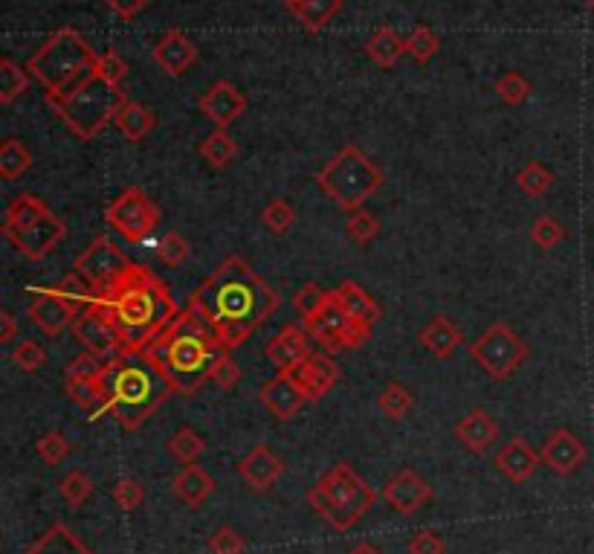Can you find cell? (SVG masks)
Wrapping results in <instances>:
<instances>
[{
    "instance_id": "680465c9",
    "label": "cell",
    "mask_w": 594,
    "mask_h": 554,
    "mask_svg": "<svg viewBox=\"0 0 594 554\" xmlns=\"http://www.w3.org/2000/svg\"><path fill=\"white\" fill-rule=\"evenodd\" d=\"M409 554H444V540H441V534H435V531H415L412 534V540H409Z\"/></svg>"
},
{
    "instance_id": "ab89813d",
    "label": "cell",
    "mask_w": 594,
    "mask_h": 554,
    "mask_svg": "<svg viewBox=\"0 0 594 554\" xmlns=\"http://www.w3.org/2000/svg\"><path fill=\"white\" fill-rule=\"evenodd\" d=\"M516 186H519V192L528 195V198H542V195L551 192L554 175H551L542 163L531 160V163H525V166L516 172Z\"/></svg>"
},
{
    "instance_id": "6da1fadb",
    "label": "cell",
    "mask_w": 594,
    "mask_h": 554,
    "mask_svg": "<svg viewBox=\"0 0 594 554\" xmlns=\"http://www.w3.org/2000/svg\"><path fill=\"white\" fill-rule=\"evenodd\" d=\"M279 302L282 296L264 282V276H258L241 256H227L195 288L186 308L212 328L221 349L232 351L244 346L255 328L279 311Z\"/></svg>"
},
{
    "instance_id": "836d02e7",
    "label": "cell",
    "mask_w": 594,
    "mask_h": 554,
    "mask_svg": "<svg viewBox=\"0 0 594 554\" xmlns=\"http://www.w3.org/2000/svg\"><path fill=\"white\" fill-rule=\"evenodd\" d=\"M366 53L377 67L389 70V67H395L400 56H406V38H400L392 27H380L368 38Z\"/></svg>"
},
{
    "instance_id": "5b68a950",
    "label": "cell",
    "mask_w": 594,
    "mask_h": 554,
    "mask_svg": "<svg viewBox=\"0 0 594 554\" xmlns=\"http://www.w3.org/2000/svg\"><path fill=\"white\" fill-rule=\"evenodd\" d=\"M96 61L99 53L82 38V32L64 27L32 53L27 70L47 90L44 99H61L85 85L96 73Z\"/></svg>"
},
{
    "instance_id": "83f0119b",
    "label": "cell",
    "mask_w": 594,
    "mask_h": 554,
    "mask_svg": "<svg viewBox=\"0 0 594 554\" xmlns=\"http://www.w3.org/2000/svg\"><path fill=\"white\" fill-rule=\"evenodd\" d=\"M334 296H337V302H340L342 308L348 311V317H354V320L366 322V325H377L380 317H383V311H380V305H377V299H371L357 282H351V279H345L340 282L337 288H334Z\"/></svg>"
},
{
    "instance_id": "2e32d148",
    "label": "cell",
    "mask_w": 594,
    "mask_h": 554,
    "mask_svg": "<svg viewBox=\"0 0 594 554\" xmlns=\"http://www.w3.org/2000/svg\"><path fill=\"white\" fill-rule=\"evenodd\" d=\"M539 459L554 476H571V473H577L580 467L586 465V444L574 436L571 430L560 427V430H554L551 436L542 441Z\"/></svg>"
},
{
    "instance_id": "74e56055",
    "label": "cell",
    "mask_w": 594,
    "mask_h": 554,
    "mask_svg": "<svg viewBox=\"0 0 594 554\" xmlns=\"http://www.w3.org/2000/svg\"><path fill=\"white\" fill-rule=\"evenodd\" d=\"M29 70H24L18 61H12L9 56L0 59V105H12L21 93H27L29 88Z\"/></svg>"
},
{
    "instance_id": "816d5d0a",
    "label": "cell",
    "mask_w": 594,
    "mask_h": 554,
    "mask_svg": "<svg viewBox=\"0 0 594 554\" xmlns=\"http://www.w3.org/2000/svg\"><path fill=\"white\" fill-rule=\"evenodd\" d=\"M108 372V363L90 351H82L67 369H64V378H79V380H102Z\"/></svg>"
},
{
    "instance_id": "44dd1931",
    "label": "cell",
    "mask_w": 594,
    "mask_h": 554,
    "mask_svg": "<svg viewBox=\"0 0 594 554\" xmlns=\"http://www.w3.org/2000/svg\"><path fill=\"white\" fill-rule=\"evenodd\" d=\"M264 354L279 372H290V369H296L299 363H305L313 354L311 334L305 328H299V325H287L267 343Z\"/></svg>"
},
{
    "instance_id": "c3c4849f",
    "label": "cell",
    "mask_w": 594,
    "mask_h": 554,
    "mask_svg": "<svg viewBox=\"0 0 594 554\" xmlns=\"http://www.w3.org/2000/svg\"><path fill=\"white\" fill-rule=\"evenodd\" d=\"M493 90L499 93V99H502L505 105H510V108L522 105V102L531 96V85H528V79H525V76H519V73H513V70H508L505 76H499V79H496V85H493Z\"/></svg>"
},
{
    "instance_id": "ffe728a7",
    "label": "cell",
    "mask_w": 594,
    "mask_h": 554,
    "mask_svg": "<svg viewBox=\"0 0 594 554\" xmlns=\"http://www.w3.org/2000/svg\"><path fill=\"white\" fill-rule=\"evenodd\" d=\"M453 436L467 453H476L479 456V453H487L499 441V424L490 418L487 409L473 407L455 421Z\"/></svg>"
},
{
    "instance_id": "bcb514c9",
    "label": "cell",
    "mask_w": 594,
    "mask_h": 554,
    "mask_svg": "<svg viewBox=\"0 0 594 554\" xmlns=\"http://www.w3.org/2000/svg\"><path fill=\"white\" fill-rule=\"evenodd\" d=\"M328 293L331 291H322L316 282H308V285H302L299 291L293 293V311L302 317V322H311L322 308H325V302H328Z\"/></svg>"
},
{
    "instance_id": "f907efd6",
    "label": "cell",
    "mask_w": 594,
    "mask_h": 554,
    "mask_svg": "<svg viewBox=\"0 0 594 554\" xmlns=\"http://www.w3.org/2000/svg\"><path fill=\"white\" fill-rule=\"evenodd\" d=\"M189 253H192V244L180 233H166L157 244V262H163L166 267H180L189 259Z\"/></svg>"
},
{
    "instance_id": "7402d4cb",
    "label": "cell",
    "mask_w": 594,
    "mask_h": 554,
    "mask_svg": "<svg viewBox=\"0 0 594 554\" xmlns=\"http://www.w3.org/2000/svg\"><path fill=\"white\" fill-rule=\"evenodd\" d=\"M154 64L169 73V76H183L195 61H198V47L195 41L180 30H169L154 47H151Z\"/></svg>"
},
{
    "instance_id": "6125c7cd",
    "label": "cell",
    "mask_w": 594,
    "mask_h": 554,
    "mask_svg": "<svg viewBox=\"0 0 594 554\" xmlns=\"http://www.w3.org/2000/svg\"><path fill=\"white\" fill-rule=\"evenodd\" d=\"M348 554H383V552H380L374 543H357V546H354Z\"/></svg>"
},
{
    "instance_id": "4dcf8cb0",
    "label": "cell",
    "mask_w": 594,
    "mask_h": 554,
    "mask_svg": "<svg viewBox=\"0 0 594 554\" xmlns=\"http://www.w3.org/2000/svg\"><path fill=\"white\" fill-rule=\"evenodd\" d=\"M284 3L308 32L325 30L342 9V0H284Z\"/></svg>"
},
{
    "instance_id": "f5cc1de1",
    "label": "cell",
    "mask_w": 594,
    "mask_h": 554,
    "mask_svg": "<svg viewBox=\"0 0 594 554\" xmlns=\"http://www.w3.org/2000/svg\"><path fill=\"white\" fill-rule=\"evenodd\" d=\"M209 552L212 554H244L247 552V540L244 534H238L235 528L221 525L209 534Z\"/></svg>"
},
{
    "instance_id": "e0dca14e",
    "label": "cell",
    "mask_w": 594,
    "mask_h": 554,
    "mask_svg": "<svg viewBox=\"0 0 594 554\" xmlns=\"http://www.w3.org/2000/svg\"><path fill=\"white\" fill-rule=\"evenodd\" d=\"M293 383L299 386V392L305 395V401H322L340 380V366L331 360V354H311L305 363H299L296 369L287 372Z\"/></svg>"
},
{
    "instance_id": "603a6c76",
    "label": "cell",
    "mask_w": 594,
    "mask_h": 554,
    "mask_svg": "<svg viewBox=\"0 0 594 554\" xmlns=\"http://www.w3.org/2000/svg\"><path fill=\"white\" fill-rule=\"evenodd\" d=\"M539 465H542L539 453L522 436L510 438L508 444L493 456V467H496L508 482H513V485L528 482V479L537 473Z\"/></svg>"
},
{
    "instance_id": "4316f807",
    "label": "cell",
    "mask_w": 594,
    "mask_h": 554,
    "mask_svg": "<svg viewBox=\"0 0 594 554\" xmlns=\"http://www.w3.org/2000/svg\"><path fill=\"white\" fill-rule=\"evenodd\" d=\"M174 496L186 505V508H200L209 496L215 494V479L198 465H186L171 482Z\"/></svg>"
},
{
    "instance_id": "681fc988",
    "label": "cell",
    "mask_w": 594,
    "mask_h": 554,
    "mask_svg": "<svg viewBox=\"0 0 594 554\" xmlns=\"http://www.w3.org/2000/svg\"><path fill=\"white\" fill-rule=\"evenodd\" d=\"M438 47H441V41H438V35L429 30V27H415V30L409 32V38H406V56H412L415 61H429L435 53H438Z\"/></svg>"
},
{
    "instance_id": "d6986e66",
    "label": "cell",
    "mask_w": 594,
    "mask_h": 554,
    "mask_svg": "<svg viewBox=\"0 0 594 554\" xmlns=\"http://www.w3.org/2000/svg\"><path fill=\"white\" fill-rule=\"evenodd\" d=\"M198 108L200 114L209 119V122H215L218 128H229L235 119L244 117V111H247V96L235 88L232 82L221 79V82H215L212 88L200 96Z\"/></svg>"
},
{
    "instance_id": "94428289",
    "label": "cell",
    "mask_w": 594,
    "mask_h": 554,
    "mask_svg": "<svg viewBox=\"0 0 594 554\" xmlns=\"http://www.w3.org/2000/svg\"><path fill=\"white\" fill-rule=\"evenodd\" d=\"M0 343H12L15 340V334H18V322L15 317L9 314V311H0Z\"/></svg>"
},
{
    "instance_id": "d4e9b609",
    "label": "cell",
    "mask_w": 594,
    "mask_h": 554,
    "mask_svg": "<svg viewBox=\"0 0 594 554\" xmlns=\"http://www.w3.org/2000/svg\"><path fill=\"white\" fill-rule=\"evenodd\" d=\"M258 401L270 409L273 418L279 421H290L299 409L305 407V395L299 392V386L293 383V378L287 372H279L276 378H270L261 389H258Z\"/></svg>"
},
{
    "instance_id": "9f6ffc18",
    "label": "cell",
    "mask_w": 594,
    "mask_h": 554,
    "mask_svg": "<svg viewBox=\"0 0 594 554\" xmlns=\"http://www.w3.org/2000/svg\"><path fill=\"white\" fill-rule=\"evenodd\" d=\"M111 496H114V502L125 514H134L142 502H145V488H142V482H137V479H122V482L114 485Z\"/></svg>"
},
{
    "instance_id": "cb8c5ba5",
    "label": "cell",
    "mask_w": 594,
    "mask_h": 554,
    "mask_svg": "<svg viewBox=\"0 0 594 554\" xmlns=\"http://www.w3.org/2000/svg\"><path fill=\"white\" fill-rule=\"evenodd\" d=\"M284 473V462L267 447V444H255L253 450L238 462V476L253 488V491H270Z\"/></svg>"
},
{
    "instance_id": "8992f818",
    "label": "cell",
    "mask_w": 594,
    "mask_h": 554,
    "mask_svg": "<svg viewBox=\"0 0 594 554\" xmlns=\"http://www.w3.org/2000/svg\"><path fill=\"white\" fill-rule=\"evenodd\" d=\"M374 502V488H368L366 479L345 462L331 467L308 491V505L337 531L354 528L371 511Z\"/></svg>"
},
{
    "instance_id": "60d3db41",
    "label": "cell",
    "mask_w": 594,
    "mask_h": 554,
    "mask_svg": "<svg viewBox=\"0 0 594 554\" xmlns=\"http://www.w3.org/2000/svg\"><path fill=\"white\" fill-rule=\"evenodd\" d=\"M58 494L70 505V508H82L90 494H93V482L85 470H70L61 482H58Z\"/></svg>"
},
{
    "instance_id": "f1b7e54d",
    "label": "cell",
    "mask_w": 594,
    "mask_h": 554,
    "mask_svg": "<svg viewBox=\"0 0 594 554\" xmlns=\"http://www.w3.org/2000/svg\"><path fill=\"white\" fill-rule=\"evenodd\" d=\"M24 554H96L79 540V534L64 523H53Z\"/></svg>"
},
{
    "instance_id": "484cf974",
    "label": "cell",
    "mask_w": 594,
    "mask_h": 554,
    "mask_svg": "<svg viewBox=\"0 0 594 554\" xmlns=\"http://www.w3.org/2000/svg\"><path fill=\"white\" fill-rule=\"evenodd\" d=\"M418 340L438 360H450L455 351L464 346V334L450 317H432L424 325V331L418 334Z\"/></svg>"
},
{
    "instance_id": "ac0fdd59",
    "label": "cell",
    "mask_w": 594,
    "mask_h": 554,
    "mask_svg": "<svg viewBox=\"0 0 594 554\" xmlns=\"http://www.w3.org/2000/svg\"><path fill=\"white\" fill-rule=\"evenodd\" d=\"M383 499H386V505H389L392 511L409 517V514L421 511L426 502L432 499V488H429V482H426L421 473H415L412 467H406V470H400V473H395V476L386 482Z\"/></svg>"
},
{
    "instance_id": "f6af8a7d",
    "label": "cell",
    "mask_w": 594,
    "mask_h": 554,
    "mask_svg": "<svg viewBox=\"0 0 594 554\" xmlns=\"http://www.w3.org/2000/svg\"><path fill=\"white\" fill-rule=\"evenodd\" d=\"M70 441H67V436L61 433V430H47L44 436L35 441V453H38V459L44 462V465L56 467L61 465L67 456H70Z\"/></svg>"
},
{
    "instance_id": "be15d7a7",
    "label": "cell",
    "mask_w": 594,
    "mask_h": 554,
    "mask_svg": "<svg viewBox=\"0 0 594 554\" xmlns=\"http://www.w3.org/2000/svg\"><path fill=\"white\" fill-rule=\"evenodd\" d=\"M589 9H592V12H594V0H589Z\"/></svg>"
},
{
    "instance_id": "52a82bcc",
    "label": "cell",
    "mask_w": 594,
    "mask_h": 554,
    "mask_svg": "<svg viewBox=\"0 0 594 554\" xmlns=\"http://www.w3.org/2000/svg\"><path fill=\"white\" fill-rule=\"evenodd\" d=\"M383 180H386L383 169L357 146L340 148L316 172V186L322 189V195L331 198L345 212L363 209L368 198L380 192Z\"/></svg>"
},
{
    "instance_id": "8d00e7d4",
    "label": "cell",
    "mask_w": 594,
    "mask_h": 554,
    "mask_svg": "<svg viewBox=\"0 0 594 554\" xmlns=\"http://www.w3.org/2000/svg\"><path fill=\"white\" fill-rule=\"evenodd\" d=\"M166 450H169V456L174 462H180V465H195L200 456H203V450H206V441L200 436L198 430H192V427H180L174 436L166 441Z\"/></svg>"
},
{
    "instance_id": "7c38bea8",
    "label": "cell",
    "mask_w": 594,
    "mask_h": 554,
    "mask_svg": "<svg viewBox=\"0 0 594 554\" xmlns=\"http://www.w3.org/2000/svg\"><path fill=\"white\" fill-rule=\"evenodd\" d=\"M131 264L134 262L116 247L108 235H99V238H93V244H87L85 250L79 253L73 270L85 276L87 282H90V288L96 291V296H105L122 279V273Z\"/></svg>"
},
{
    "instance_id": "8fae6325",
    "label": "cell",
    "mask_w": 594,
    "mask_h": 554,
    "mask_svg": "<svg viewBox=\"0 0 594 554\" xmlns=\"http://www.w3.org/2000/svg\"><path fill=\"white\" fill-rule=\"evenodd\" d=\"M108 227L122 235L128 244H140L160 224V209L142 192L140 186H128L114 204L105 209Z\"/></svg>"
},
{
    "instance_id": "b9f144b4",
    "label": "cell",
    "mask_w": 594,
    "mask_h": 554,
    "mask_svg": "<svg viewBox=\"0 0 594 554\" xmlns=\"http://www.w3.org/2000/svg\"><path fill=\"white\" fill-rule=\"evenodd\" d=\"M67 302H73L79 311H85V308H90L99 296H96V291L90 288V282H87L82 273H76V270H70L64 279H61V285L56 288Z\"/></svg>"
},
{
    "instance_id": "7a4b0ae2",
    "label": "cell",
    "mask_w": 594,
    "mask_h": 554,
    "mask_svg": "<svg viewBox=\"0 0 594 554\" xmlns=\"http://www.w3.org/2000/svg\"><path fill=\"white\" fill-rule=\"evenodd\" d=\"M114 322L122 354L137 357L180 314L169 285L145 264H131L111 291L96 299Z\"/></svg>"
},
{
    "instance_id": "9c48e42d",
    "label": "cell",
    "mask_w": 594,
    "mask_h": 554,
    "mask_svg": "<svg viewBox=\"0 0 594 554\" xmlns=\"http://www.w3.org/2000/svg\"><path fill=\"white\" fill-rule=\"evenodd\" d=\"M470 354L481 366V372H487V378L508 380L528 360L531 351L508 322H493L470 346Z\"/></svg>"
},
{
    "instance_id": "5bb4252c",
    "label": "cell",
    "mask_w": 594,
    "mask_h": 554,
    "mask_svg": "<svg viewBox=\"0 0 594 554\" xmlns=\"http://www.w3.org/2000/svg\"><path fill=\"white\" fill-rule=\"evenodd\" d=\"M67 227L64 221L53 215V209L47 215H41L38 221L27 224L24 230H15V233H6V241L27 259V262H41L47 259L58 244L64 241Z\"/></svg>"
},
{
    "instance_id": "db71d44e",
    "label": "cell",
    "mask_w": 594,
    "mask_h": 554,
    "mask_svg": "<svg viewBox=\"0 0 594 554\" xmlns=\"http://www.w3.org/2000/svg\"><path fill=\"white\" fill-rule=\"evenodd\" d=\"M212 383L218 386V389H235L238 383H241V366L235 363V357H232V351H221L218 354V360H215V366H212Z\"/></svg>"
},
{
    "instance_id": "f546056e",
    "label": "cell",
    "mask_w": 594,
    "mask_h": 554,
    "mask_svg": "<svg viewBox=\"0 0 594 554\" xmlns=\"http://www.w3.org/2000/svg\"><path fill=\"white\" fill-rule=\"evenodd\" d=\"M114 125L128 143H142L151 134V128H154V111L145 108L142 102L125 99L122 108H119V114H116Z\"/></svg>"
},
{
    "instance_id": "3957f363",
    "label": "cell",
    "mask_w": 594,
    "mask_h": 554,
    "mask_svg": "<svg viewBox=\"0 0 594 554\" xmlns=\"http://www.w3.org/2000/svg\"><path fill=\"white\" fill-rule=\"evenodd\" d=\"M221 351L212 328L186 308L148 343L142 357L169 380L174 395L195 398L212 380V366Z\"/></svg>"
},
{
    "instance_id": "d590c367",
    "label": "cell",
    "mask_w": 594,
    "mask_h": 554,
    "mask_svg": "<svg viewBox=\"0 0 594 554\" xmlns=\"http://www.w3.org/2000/svg\"><path fill=\"white\" fill-rule=\"evenodd\" d=\"M32 166V151L18 137L3 140L0 146V177L3 180H21Z\"/></svg>"
},
{
    "instance_id": "1f68e13d",
    "label": "cell",
    "mask_w": 594,
    "mask_h": 554,
    "mask_svg": "<svg viewBox=\"0 0 594 554\" xmlns=\"http://www.w3.org/2000/svg\"><path fill=\"white\" fill-rule=\"evenodd\" d=\"M64 395L82 407L93 418H99L102 412H108V395H105V386L102 380H79V378H64Z\"/></svg>"
},
{
    "instance_id": "d6a6232c",
    "label": "cell",
    "mask_w": 594,
    "mask_h": 554,
    "mask_svg": "<svg viewBox=\"0 0 594 554\" xmlns=\"http://www.w3.org/2000/svg\"><path fill=\"white\" fill-rule=\"evenodd\" d=\"M198 154L209 169L221 172V169H227L229 163L238 157V143L229 137L227 128H215L212 134H206V137L200 140Z\"/></svg>"
},
{
    "instance_id": "ee69618b",
    "label": "cell",
    "mask_w": 594,
    "mask_h": 554,
    "mask_svg": "<svg viewBox=\"0 0 594 554\" xmlns=\"http://www.w3.org/2000/svg\"><path fill=\"white\" fill-rule=\"evenodd\" d=\"M345 233H348V238H351L354 244L366 247V244H371V241L380 235V218H377L374 212H368V209H357V212L348 215Z\"/></svg>"
},
{
    "instance_id": "4fadbf2b",
    "label": "cell",
    "mask_w": 594,
    "mask_h": 554,
    "mask_svg": "<svg viewBox=\"0 0 594 554\" xmlns=\"http://www.w3.org/2000/svg\"><path fill=\"white\" fill-rule=\"evenodd\" d=\"M70 331L85 346V351L102 357L105 363L122 357V346H119V334H116L114 322H111V317L105 314V308L99 302H93L90 308H85Z\"/></svg>"
},
{
    "instance_id": "277c9868",
    "label": "cell",
    "mask_w": 594,
    "mask_h": 554,
    "mask_svg": "<svg viewBox=\"0 0 594 554\" xmlns=\"http://www.w3.org/2000/svg\"><path fill=\"white\" fill-rule=\"evenodd\" d=\"M108 395V412L116 415L119 427L134 433L160 409V404L171 395L169 380L163 378L142 354L137 357H116L108 363V372L102 378Z\"/></svg>"
},
{
    "instance_id": "9a60e30c",
    "label": "cell",
    "mask_w": 594,
    "mask_h": 554,
    "mask_svg": "<svg viewBox=\"0 0 594 554\" xmlns=\"http://www.w3.org/2000/svg\"><path fill=\"white\" fill-rule=\"evenodd\" d=\"M79 314L82 311L73 302H67L58 291H38L35 299L29 302V320L47 337H61L67 328L76 325Z\"/></svg>"
},
{
    "instance_id": "91938a15",
    "label": "cell",
    "mask_w": 594,
    "mask_h": 554,
    "mask_svg": "<svg viewBox=\"0 0 594 554\" xmlns=\"http://www.w3.org/2000/svg\"><path fill=\"white\" fill-rule=\"evenodd\" d=\"M111 9H114L119 18H125V21H131V18H137L142 9L151 3V0H105Z\"/></svg>"
},
{
    "instance_id": "7dc6e473",
    "label": "cell",
    "mask_w": 594,
    "mask_h": 554,
    "mask_svg": "<svg viewBox=\"0 0 594 554\" xmlns=\"http://www.w3.org/2000/svg\"><path fill=\"white\" fill-rule=\"evenodd\" d=\"M531 241L537 244L539 250H554L557 244L566 241V227L551 215H539L537 221L531 224Z\"/></svg>"
},
{
    "instance_id": "f35d334b",
    "label": "cell",
    "mask_w": 594,
    "mask_h": 554,
    "mask_svg": "<svg viewBox=\"0 0 594 554\" xmlns=\"http://www.w3.org/2000/svg\"><path fill=\"white\" fill-rule=\"evenodd\" d=\"M412 404H415V398H412L409 386H403V383H397V380L395 383H389V386L377 395V409H380V415L389 418V421L406 418Z\"/></svg>"
},
{
    "instance_id": "ba28073f",
    "label": "cell",
    "mask_w": 594,
    "mask_h": 554,
    "mask_svg": "<svg viewBox=\"0 0 594 554\" xmlns=\"http://www.w3.org/2000/svg\"><path fill=\"white\" fill-rule=\"evenodd\" d=\"M125 99L128 96L122 93L119 85L93 73L82 88L73 90L70 96H61V99H47V105L79 140L90 143L108 122H114Z\"/></svg>"
},
{
    "instance_id": "7bdbcfd3",
    "label": "cell",
    "mask_w": 594,
    "mask_h": 554,
    "mask_svg": "<svg viewBox=\"0 0 594 554\" xmlns=\"http://www.w3.org/2000/svg\"><path fill=\"white\" fill-rule=\"evenodd\" d=\"M261 224L273 235H284L296 224V209L284 198H273L270 204L261 209Z\"/></svg>"
},
{
    "instance_id": "30bf717a",
    "label": "cell",
    "mask_w": 594,
    "mask_h": 554,
    "mask_svg": "<svg viewBox=\"0 0 594 554\" xmlns=\"http://www.w3.org/2000/svg\"><path fill=\"white\" fill-rule=\"evenodd\" d=\"M308 325V334L325 349V354H337V351L360 349L371 337V325L348 317V311L337 302L334 293H328L325 308L313 317Z\"/></svg>"
},
{
    "instance_id": "6f0895ef",
    "label": "cell",
    "mask_w": 594,
    "mask_h": 554,
    "mask_svg": "<svg viewBox=\"0 0 594 554\" xmlns=\"http://www.w3.org/2000/svg\"><path fill=\"white\" fill-rule=\"evenodd\" d=\"M96 76H102V79H108V82L119 85V82L128 76V61L122 59V56H116L114 50L99 53V61H96Z\"/></svg>"
},
{
    "instance_id": "11a10c76",
    "label": "cell",
    "mask_w": 594,
    "mask_h": 554,
    "mask_svg": "<svg viewBox=\"0 0 594 554\" xmlns=\"http://www.w3.org/2000/svg\"><path fill=\"white\" fill-rule=\"evenodd\" d=\"M44 360H47V351H44V346H41L38 340H21V343L12 349V363H15L21 372H35V369H41Z\"/></svg>"
},
{
    "instance_id": "e575fe53",
    "label": "cell",
    "mask_w": 594,
    "mask_h": 554,
    "mask_svg": "<svg viewBox=\"0 0 594 554\" xmlns=\"http://www.w3.org/2000/svg\"><path fill=\"white\" fill-rule=\"evenodd\" d=\"M47 212H50V206L44 204L38 195H18L12 204L6 206V212H3V235L24 230L27 224L38 221Z\"/></svg>"
}]
</instances>
